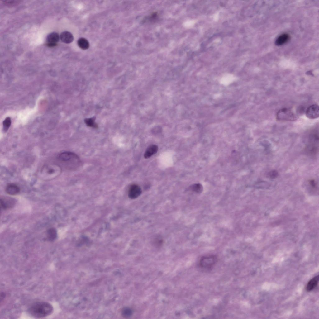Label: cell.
<instances>
[{
	"instance_id": "21",
	"label": "cell",
	"mask_w": 319,
	"mask_h": 319,
	"mask_svg": "<svg viewBox=\"0 0 319 319\" xmlns=\"http://www.w3.org/2000/svg\"><path fill=\"white\" fill-rule=\"evenodd\" d=\"M11 123V118L9 117H6L3 122V128L5 131L8 130Z\"/></svg>"
},
{
	"instance_id": "24",
	"label": "cell",
	"mask_w": 319,
	"mask_h": 319,
	"mask_svg": "<svg viewBox=\"0 0 319 319\" xmlns=\"http://www.w3.org/2000/svg\"><path fill=\"white\" fill-rule=\"evenodd\" d=\"M154 242L156 245L160 246L162 244L163 240L160 237H157L155 239Z\"/></svg>"
},
{
	"instance_id": "20",
	"label": "cell",
	"mask_w": 319,
	"mask_h": 319,
	"mask_svg": "<svg viewBox=\"0 0 319 319\" xmlns=\"http://www.w3.org/2000/svg\"><path fill=\"white\" fill-rule=\"evenodd\" d=\"M190 188L192 191L198 193H201L203 189L202 186L199 183L192 185L191 186Z\"/></svg>"
},
{
	"instance_id": "14",
	"label": "cell",
	"mask_w": 319,
	"mask_h": 319,
	"mask_svg": "<svg viewBox=\"0 0 319 319\" xmlns=\"http://www.w3.org/2000/svg\"><path fill=\"white\" fill-rule=\"evenodd\" d=\"M319 279V275H317L312 279L308 282L306 287V289L308 291H311L313 290L317 285Z\"/></svg>"
},
{
	"instance_id": "25",
	"label": "cell",
	"mask_w": 319,
	"mask_h": 319,
	"mask_svg": "<svg viewBox=\"0 0 319 319\" xmlns=\"http://www.w3.org/2000/svg\"><path fill=\"white\" fill-rule=\"evenodd\" d=\"M278 172L275 170H273L269 172V175L271 178H274L277 177Z\"/></svg>"
},
{
	"instance_id": "16",
	"label": "cell",
	"mask_w": 319,
	"mask_h": 319,
	"mask_svg": "<svg viewBox=\"0 0 319 319\" xmlns=\"http://www.w3.org/2000/svg\"><path fill=\"white\" fill-rule=\"evenodd\" d=\"M46 235L47 239L49 240L53 241L57 237L56 230L54 228H50L47 230Z\"/></svg>"
},
{
	"instance_id": "18",
	"label": "cell",
	"mask_w": 319,
	"mask_h": 319,
	"mask_svg": "<svg viewBox=\"0 0 319 319\" xmlns=\"http://www.w3.org/2000/svg\"><path fill=\"white\" fill-rule=\"evenodd\" d=\"M95 118L93 117L90 118H86L84 121L86 125L89 127L94 128L98 127V125L95 121Z\"/></svg>"
},
{
	"instance_id": "5",
	"label": "cell",
	"mask_w": 319,
	"mask_h": 319,
	"mask_svg": "<svg viewBox=\"0 0 319 319\" xmlns=\"http://www.w3.org/2000/svg\"><path fill=\"white\" fill-rule=\"evenodd\" d=\"M218 261L215 255H211L202 257L199 261L200 267L202 269L208 270L212 269Z\"/></svg>"
},
{
	"instance_id": "19",
	"label": "cell",
	"mask_w": 319,
	"mask_h": 319,
	"mask_svg": "<svg viewBox=\"0 0 319 319\" xmlns=\"http://www.w3.org/2000/svg\"><path fill=\"white\" fill-rule=\"evenodd\" d=\"M234 79L235 78L233 76L227 75L222 77L221 80V83L225 85H228L233 82Z\"/></svg>"
},
{
	"instance_id": "27",
	"label": "cell",
	"mask_w": 319,
	"mask_h": 319,
	"mask_svg": "<svg viewBox=\"0 0 319 319\" xmlns=\"http://www.w3.org/2000/svg\"><path fill=\"white\" fill-rule=\"evenodd\" d=\"M310 184L313 187L315 188L316 186V183L315 181L313 179L311 180L309 182Z\"/></svg>"
},
{
	"instance_id": "11",
	"label": "cell",
	"mask_w": 319,
	"mask_h": 319,
	"mask_svg": "<svg viewBox=\"0 0 319 319\" xmlns=\"http://www.w3.org/2000/svg\"><path fill=\"white\" fill-rule=\"evenodd\" d=\"M60 38L62 42L67 44L72 42L74 40L72 34L68 31L62 32L60 36Z\"/></svg>"
},
{
	"instance_id": "15",
	"label": "cell",
	"mask_w": 319,
	"mask_h": 319,
	"mask_svg": "<svg viewBox=\"0 0 319 319\" xmlns=\"http://www.w3.org/2000/svg\"><path fill=\"white\" fill-rule=\"evenodd\" d=\"M289 36L286 34H282L279 36L277 39L275 41V44L277 45H282L288 40Z\"/></svg>"
},
{
	"instance_id": "17",
	"label": "cell",
	"mask_w": 319,
	"mask_h": 319,
	"mask_svg": "<svg viewBox=\"0 0 319 319\" xmlns=\"http://www.w3.org/2000/svg\"><path fill=\"white\" fill-rule=\"evenodd\" d=\"M77 43L79 46L83 50L88 49L89 46L88 40L83 38H79L78 40Z\"/></svg>"
},
{
	"instance_id": "4",
	"label": "cell",
	"mask_w": 319,
	"mask_h": 319,
	"mask_svg": "<svg viewBox=\"0 0 319 319\" xmlns=\"http://www.w3.org/2000/svg\"><path fill=\"white\" fill-rule=\"evenodd\" d=\"M318 134L316 131H313L309 135L308 142L306 147L307 152L308 154L314 156L317 154L318 150Z\"/></svg>"
},
{
	"instance_id": "6",
	"label": "cell",
	"mask_w": 319,
	"mask_h": 319,
	"mask_svg": "<svg viewBox=\"0 0 319 319\" xmlns=\"http://www.w3.org/2000/svg\"><path fill=\"white\" fill-rule=\"evenodd\" d=\"M298 116L291 109L283 108L280 109L276 114V119L279 121H293L296 120Z\"/></svg>"
},
{
	"instance_id": "10",
	"label": "cell",
	"mask_w": 319,
	"mask_h": 319,
	"mask_svg": "<svg viewBox=\"0 0 319 319\" xmlns=\"http://www.w3.org/2000/svg\"><path fill=\"white\" fill-rule=\"evenodd\" d=\"M58 34L56 32H51L49 34L46 38L47 45L49 47H53L57 45L59 38Z\"/></svg>"
},
{
	"instance_id": "26",
	"label": "cell",
	"mask_w": 319,
	"mask_h": 319,
	"mask_svg": "<svg viewBox=\"0 0 319 319\" xmlns=\"http://www.w3.org/2000/svg\"><path fill=\"white\" fill-rule=\"evenodd\" d=\"M305 111V108L303 107H300L298 108L297 111V114L298 115H301Z\"/></svg>"
},
{
	"instance_id": "1",
	"label": "cell",
	"mask_w": 319,
	"mask_h": 319,
	"mask_svg": "<svg viewBox=\"0 0 319 319\" xmlns=\"http://www.w3.org/2000/svg\"><path fill=\"white\" fill-rule=\"evenodd\" d=\"M57 159L64 167L68 170H76L81 164L79 157L75 153L71 152L61 153L58 155Z\"/></svg>"
},
{
	"instance_id": "2",
	"label": "cell",
	"mask_w": 319,
	"mask_h": 319,
	"mask_svg": "<svg viewBox=\"0 0 319 319\" xmlns=\"http://www.w3.org/2000/svg\"><path fill=\"white\" fill-rule=\"evenodd\" d=\"M53 312L52 306L45 302H38L32 304L28 309V312L31 316L40 318L51 315Z\"/></svg>"
},
{
	"instance_id": "22",
	"label": "cell",
	"mask_w": 319,
	"mask_h": 319,
	"mask_svg": "<svg viewBox=\"0 0 319 319\" xmlns=\"http://www.w3.org/2000/svg\"><path fill=\"white\" fill-rule=\"evenodd\" d=\"M4 4L7 6H12L17 4L20 1L17 0H5L3 1Z\"/></svg>"
},
{
	"instance_id": "23",
	"label": "cell",
	"mask_w": 319,
	"mask_h": 319,
	"mask_svg": "<svg viewBox=\"0 0 319 319\" xmlns=\"http://www.w3.org/2000/svg\"><path fill=\"white\" fill-rule=\"evenodd\" d=\"M131 313V310L128 308H125L123 309L122 311V315L125 317H128L130 316Z\"/></svg>"
},
{
	"instance_id": "8",
	"label": "cell",
	"mask_w": 319,
	"mask_h": 319,
	"mask_svg": "<svg viewBox=\"0 0 319 319\" xmlns=\"http://www.w3.org/2000/svg\"><path fill=\"white\" fill-rule=\"evenodd\" d=\"M16 203L15 200L12 198L3 197L0 198V206L4 209L12 208Z\"/></svg>"
},
{
	"instance_id": "13",
	"label": "cell",
	"mask_w": 319,
	"mask_h": 319,
	"mask_svg": "<svg viewBox=\"0 0 319 319\" xmlns=\"http://www.w3.org/2000/svg\"><path fill=\"white\" fill-rule=\"evenodd\" d=\"M6 191L8 194L11 195H14L17 194L19 192L20 189L16 184L13 183H10L7 186Z\"/></svg>"
},
{
	"instance_id": "7",
	"label": "cell",
	"mask_w": 319,
	"mask_h": 319,
	"mask_svg": "<svg viewBox=\"0 0 319 319\" xmlns=\"http://www.w3.org/2000/svg\"><path fill=\"white\" fill-rule=\"evenodd\" d=\"M306 117L308 118L314 119L319 117V109L318 106L313 104L309 106L305 112Z\"/></svg>"
},
{
	"instance_id": "9",
	"label": "cell",
	"mask_w": 319,
	"mask_h": 319,
	"mask_svg": "<svg viewBox=\"0 0 319 319\" xmlns=\"http://www.w3.org/2000/svg\"><path fill=\"white\" fill-rule=\"evenodd\" d=\"M141 193L140 187L137 185L133 184L131 185L129 188L128 196L131 199H134L139 196Z\"/></svg>"
},
{
	"instance_id": "3",
	"label": "cell",
	"mask_w": 319,
	"mask_h": 319,
	"mask_svg": "<svg viewBox=\"0 0 319 319\" xmlns=\"http://www.w3.org/2000/svg\"><path fill=\"white\" fill-rule=\"evenodd\" d=\"M61 171L60 167L55 164H51L44 165L40 172V175L45 180H50L58 177Z\"/></svg>"
},
{
	"instance_id": "12",
	"label": "cell",
	"mask_w": 319,
	"mask_h": 319,
	"mask_svg": "<svg viewBox=\"0 0 319 319\" xmlns=\"http://www.w3.org/2000/svg\"><path fill=\"white\" fill-rule=\"evenodd\" d=\"M158 150V146L155 145H150L148 147L144 154V157L145 159H148L152 155L156 154Z\"/></svg>"
}]
</instances>
